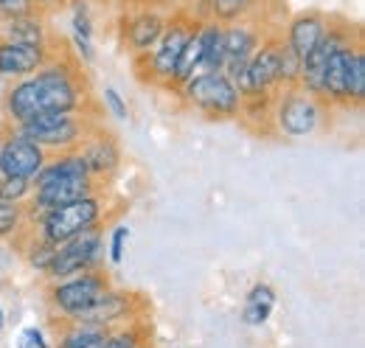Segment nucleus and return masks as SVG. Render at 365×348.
<instances>
[{
  "mask_svg": "<svg viewBox=\"0 0 365 348\" xmlns=\"http://www.w3.org/2000/svg\"><path fill=\"white\" fill-rule=\"evenodd\" d=\"M85 107L88 85L79 71V62L68 59L59 51L37 73L11 82L3 98V116L11 127L31 121L43 113H85Z\"/></svg>",
  "mask_w": 365,
  "mask_h": 348,
  "instance_id": "nucleus-1",
  "label": "nucleus"
},
{
  "mask_svg": "<svg viewBox=\"0 0 365 348\" xmlns=\"http://www.w3.org/2000/svg\"><path fill=\"white\" fill-rule=\"evenodd\" d=\"M110 217V203L104 197V188L85 194L73 203L48 208L40 217L29 222V230L40 239H46L51 245H62L91 227H104V219Z\"/></svg>",
  "mask_w": 365,
  "mask_h": 348,
  "instance_id": "nucleus-2",
  "label": "nucleus"
},
{
  "mask_svg": "<svg viewBox=\"0 0 365 348\" xmlns=\"http://www.w3.org/2000/svg\"><path fill=\"white\" fill-rule=\"evenodd\" d=\"M331 107L304 87H278L270 96V124L284 138H309L323 130Z\"/></svg>",
  "mask_w": 365,
  "mask_h": 348,
  "instance_id": "nucleus-3",
  "label": "nucleus"
},
{
  "mask_svg": "<svg viewBox=\"0 0 365 348\" xmlns=\"http://www.w3.org/2000/svg\"><path fill=\"white\" fill-rule=\"evenodd\" d=\"M185 107L197 110L205 118L214 121H230L242 113V93L230 82L222 71H200L175 93Z\"/></svg>",
  "mask_w": 365,
  "mask_h": 348,
  "instance_id": "nucleus-4",
  "label": "nucleus"
},
{
  "mask_svg": "<svg viewBox=\"0 0 365 348\" xmlns=\"http://www.w3.org/2000/svg\"><path fill=\"white\" fill-rule=\"evenodd\" d=\"M110 287H113L110 275L101 267H93V270L59 278V281H48L46 301L56 317V323H62V320H73L76 314L91 309Z\"/></svg>",
  "mask_w": 365,
  "mask_h": 348,
  "instance_id": "nucleus-5",
  "label": "nucleus"
},
{
  "mask_svg": "<svg viewBox=\"0 0 365 348\" xmlns=\"http://www.w3.org/2000/svg\"><path fill=\"white\" fill-rule=\"evenodd\" d=\"M14 130L23 138L34 140L48 155H59V152L79 149V143L93 130V121L88 118V113H43L31 121L14 124Z\"/></svg>",
  "mask_w": 365,
  "mask_h": 348,
  "instance_id": "nucleus-6",
  "label": "nucleus"
},
{
  "mask_svg": "<svg viewBox=\"0 0 365 348\" xmlns=\"http://www.w3.org/2000/svg\"><path fill=\"white\" fill-rule=\"evenodd\" d=\"M194 26H197V20L188 17V14H172L166 20V29H163L160 40L155 43V48L143 56H135L138 62H146V71H149L143 76V82L155 87H169L175 65H178L182 53V45L188 40V34L194 31Z\"/></svg>",
  "mask_w": 365,
  "mask_h": 348,
  "instance_id": "nucleus-7",
  "label": "nucleus"
},
{
  "mask_svg": "<svg viewBox=\"0 0 365 348\" xmlns=\"http://www.w3.org/2000/svg\"><path fill=\"white\" fill-rule=\"evenodd\" d=\"M101 259H104V227H91V230L56 245V256L43 278L59 281V278L85 272L93 267H101Z\"/></svg>",
  "mask_w": 365,
  "mask_h": 348,
  "instance_id": "nucleus-8",
  "label": "nucleus"
},
{
  "mask_svg": "<svg viewBox=\"0 0 365 348\" xmlns=\"http://www.w3.org/2000/svg\"><path fill=\"white\" fill-rule=\"evenodd\" d=\"M278 51H281V37H264L262 45L253 51L247 59L245 73L236 79V87L242 98H264L273 96L281 87V73H278Z\"/></svg>",
  "mask_w": 365,
  "mask_h": 348,
  "instance_id": "nucleus-9",
  "label": "nucleus"
},
{
  "mask_svg": "<svg viewBox=\"0 0 365 348\" xmlns=\"http://www.w3.org/2000/svg\"><path fill=\"white\" fill-rule=\"evenodd\" d=\"M143 320V301L130 290L110 287L91 309L76 314L71 323H88V326H101V329H118L127 323Z\"/></svg>",
  "mask_w": 365,
  "mask_h": 348,
  "instance_id": "nucleus-10",
  "label": "nucleus"
},
{
  "mask_svg": "<svg viewBox=\"0 0 365 348\" xmlns=\"http://www.w3.org/2000/svg\"><path fill=\"white\" fill-rule=\"evenodd\" d=\"M48 152L40 149L34 140L23 138L14 127H3L0 135V177H26L34 180L37 172L46 166Z\"/></svg>",
  "mask_w": 365,
  "mask_h": 348,
  "instance_id": "nucleus-11",
  "label": "nucleus"
},
{
  "mask_svg": "<svg viewBox=\"0 0 365 348\" xmlns=\"http://www.w3.org/2000/svg\"><path fill=\"white\" fill-rule=\"evenodd\" d=\"M267 34L253 26L250 20H236L222 26V43H225V59H222V73L236 85V79L245 73L247 59L253 56V51L262 45Z\"/></svg>",
  "mask_w": 365,
  "mask_h": 348,
  "instance_id": "nucleus-12",
  "label": "nucleus"
},
{
  "mask_svg": "<svg viewBox=\"0 0 365 348\" xmlns=\"http://www.w3.org/2000/svg\"><path fill=\"white\" fill-rule=\"evenodd\" d=\"M79 155H82V160L88 166V174L101 185L121 169V158H124L118 140L113 138V132L101 130L98 124H93L88 138L79 143Z\"/></svg>",
  "mask_w": 365,
  "mask_h": 348,
  "instance_id": "nucleus-13",
  "label": "nucleus"
},
{
  "mask_svg": "<svg viewBox=\"0 0 365 348\" xmlns=\"http://www.w3.org/2000/svg\"><path fill=\"white\" fill-rule=\"evenodd\" d=\"M56 51L51 45H26L14 40H0V76L9 82L37 73Z\"/></svg>",
  "mask_w": 365,
  "mask_h": 348,
  "instance_id": "nucleus-14",
  "label": "nucleus"
},
{
  "mask_svg": "<svg viewBox=\"0 0 365 348\" xmlns=\"http://www.w3.org/2000/svg\"><path fill=\"white\" fill-rule=\"evenodd\" d=\"M326 26H329V17H326L323 11L307 9V11H298V14L287 23V31L281 34V40L289 45L301 59H307V56L312 53V48L323 40Z\"/></svg>",
  "mask_w": 365,
  "mask_h": 348,
  "instance_id": "nucleus-15",
  "label": "nucleus"
},
{
  "mask_svg": "<svg viewBox=\"0 0 365 348\" xmlns=\"http://www.w3.org/2000/svg\"><path fill=\"white\" fill-rule=\"evenodd\" d=\"M166 20L169 17L163 11H158V9H140L124 26V43H127V48L135 56L149 53L155 48V43L160 40V34L166 29Z\"/></svg>",
  "mask_w": 365,
  "mask_h": 348,
  "instance_id": "nucleus-16",
  "label": "nucleus"
},
{
  "mask_svg": "<svg viewBox=\"0 0 365 348\" xmlns=\"http://www.w3.org/2000/svg\"><path fill=\"white\" fill-rule=\"evenodd\" d=\"M275 304H278V295H275L273 284L267 281H256L247 292H245V304H242V323L247 329H262L270 323L275 312Z\"/></svg>",
  "mask_w": 365,
  "mask_h": 348,
  "instance_id": "nucleus-17",
  "label": "nucleus"
},
{
  "mask_svg": "<svg viewBox=\"0 0 365 348\" xmlns=\"http://www.w3.org/2000/svg\"><path fill=\"white\" fill-rule=\"evenodd\" d=\"M363 45V43H360ZM357 45L351 48H343V51H334L329 59H326V68H323V101L334 110V107H349L346 104V65H349V53L354 51Z\"/></svg>",
  "mask_w": 365,
  "mask_h": 348,
  "instance_id": "nucleus-18",
  "label": "nucleus"
},
{
  "mask_svg": "<svg viewBox=\"0 0 365 348\" xmlns=\"http://www.w3.org/2000/svg\"><path fill=\"white\" fill-rule=\"evenodd\" d=\"M200 31V71H222V59H225V43H222V23L200 17L197 23Z\"/></svg>",
  "mask_w": 365,
  "mask_h": 348,
  "instance_id": "nucleus-19",
  "label": "nucleus"
},
{
  "mask_svg": "<svg viewBox=\"0 0 365 348\" xmlns=\"http://www.w3.org/2000/svg\"><path fill=\"white\" fill-rule=\"evenodd\" d=\"M59 326V337L53 348H101L110 329H101V326H88V323H71V320H62L56 323Z\"/></svg>",
  "mask_w": 365,
  "mask_h": 348,
  "instance_id": "nucleus-20",
  "label": "nucleus"
},
{
  "mask_svg": "<svg viewBox=\"0 0 365 348\" xmlns=\"http://www.w3.org/2000/svg\"><path fill=\"white\" fill-rule=\"evenodd\" d=\"M71 43L76 51V62L88 65L96 56V45H93V17L85 3H76L71 11Z\"/></svg>",
  "mask_w": 365,
  "mask_h": 348,
  "instance_id": "nucleus-21",
  "label": "nucleus"
},
{
  "mask_svg": "<svg viewBox=\"0 0 365 348\" xmlns=\"http://www.w3.org/2000/svg\"><path fill=\"white\" fill-rule=\"evenodd\" d=\"M3 40H14V43H26V45H48L46 20H43L40 14H29V17H17V20H6Z\"/></svg>",
  "mask_w": 365,
  "mask_h": 348,
  "instance_id": "nucleus-22",
  "label": "nucleus"
},
{
  "mask_svg": "<svg viewBox=\"0 0 365 348\" xmlns=\"http://www.w3.org/2000/svg\"><path fill=\"white\" fill-rule=\"evenodd\" d=\"M197 23H200V20H197ZM200 56H202V51H200V31H197V26H194V31L188 34V40L182 45V53H180V59H178V65H175L172 82H169L166 90L178 93V87L185 85L194 73H200Z\"/></svg>",
  "mask_w": 365,
  "mask_h": 348,
  "instance_id": "nucleus-23",
  "label": "nucleus"
},
{
  "mask_svg": "<svg viewBox=\"0 0 365 348\" xmlns=\"http://www.w3.org/2000/svg\"><path fill=\"white\" fill-rule=\"evenodd\" d=\"M346 104L349 107H360L365 98V51L363 45H357L349 53V65H346Z\"/></svg>",
  "mask_w": 365,
  "mask_h": 348,
  "instance_id": "nucleus-24",
  "label": "nucleus"
},
{
  "mask_svg": "<svg viewBox=\"0 0 365 348\" xmlns=\"http://www.w3.org/2000/svg\"><path fill=\"white\" fill-rule=\"evenodd\" d=\"M26 227H29L26 203H3L0 200V242L17 239Z\"/></svg>",
  "mask_w": 365,
  "mask_h": 348,
  "instance_id": "nucleus-25",
  "label": "nucleus"
},
{
  "mask_svg": "<svg viewBox=\"0 0 365 348\" xmlns=\"http://www.w3.org/2000/svg\"><path fill=\"white\" fill-rule=\"evenodd\" d=\"M143 343H149V337H146L143 320H138V323H127V326L110 329V334H107V340H104L101 348H140Z\"/></svg>",
  "mask_w": 365,
  "mask_h": 348,
  "instance_id": "nucleus-26",
  "label": "nucleus"
},
{
  "mask_svg": "<svg viewBox=\"0 0 365 348\" xmlns=\"http://www.w3.org/2000/svg\"><path fill=\"white\" fill-rule=\"evenodd\" d=\"M130 236H133V230H130V225H124V222H115V225L107 230V236H104V256H107V261H110L113 267H118V264L124 261V256H127Z\"/></svg>",
  "mask_w": 365,
  "mask_h": 348,
  "instance_id": "nucleus-27",
  "label": "nucleus"
},
{
  "mask_svg": "<svg viewBox=\"0 0 365 348\" xmlns=\"http://www.w3.org/2000/svg\"><path fill=\"white\" fill-rule=\"evenodd\" d=\"M278 73H281V87H298L301 82V56L284 40H281V51H278Z\"/></svg>",
  "mask_w": 365,
  "mask_h": 348,
  "instance_id": "nucleus-28",
  "label": "nucleus"
},
{
  "mask_svg": "<svg viewBox=\"0 0 365 348\" xmlns=\"http://www.w3.org/2000/svg\"><path fill=\"white\" fill-rule=\"evenodd\" d=\"M34 194V183L26 177H0V200L3 203H26Z\"/></svg>",
  "mask_w": 365,
  "mask_h": 348,
  "instance_id": "nucleus-29",
  "label": "nucleus"
},
{
  "mask_svg": "<svg viewBox=\"0 0 365 348\" xmlns=\"http://www.w3.org/2000/svg\"><path fill=\"white\" fill-rule=\"evenodd\" d=\"M101 101H104V113H110L115 121H130V104L113 85L101 90Z\"/></svg>",
  "mask_w": 365,
  "mask_h": 348,
  "instance_id": "nucleus-30",
  "label": "nucleus"
},
{
  "mask_svg": "<svg viewBox=\"0 0 365 348\" xmlns=\"http://www.w3.org/2000/svg\"><path fill=\"white\" fill-rule=\"evenodd\" d=\"M37 14V0H0V17L3 20H17Z\"/></svg>",
  "mask_w": 365,
  "mask_h": 348,
  "instance_id": "nucleus-31",
  "label": "nucleus"
},
{
  "mask_svg": "<svg viewBox=\"0 0 365 348\" xmlns=\"http://www.w3.org/2000/svg\"><path fill=\"white\" fill-rule=\"evenodd\" d=\"M17 348H53L43 326H26L17 337Z\"/></svg>",
  "mask_w": 365,
  "mask_h": 348,
  "instance_id": "nucleus-32",
  "label": "nucleus"
},
{
  "mask_svg": "<svg viewBox=\"0 0 365 348\" xmlns=\"http://www.w3.org/2000/svg\"><path fill=\"white\" fill-rule=\"evenodd\" d=\"M3 329H6V309L0 306V334H3Z\"/></svg>",
  "mask_w": 365,
  "mask_h": 348,
  "instance_id": "nucleus-33",
  "label": "nucleus"
},
{
  "mask_svg": "<svg viewBox=\"0 0 365 348\" xmlns=\"http://www.w3.org/2000/svg\"><path fill=\"white\" fill-rule=\"evenodd\" d=\"M140 348H152V343H143V346H140Z\"/></svg>",
  "mask_w": 365,
  "mask_h": 348,
  "instance_id": "nucleus-34",
  "label": "nucleus"
},
{
  "mask_svg": "<svg viewBox=\"0 0 365 348\" xmlns=\"http://www.w3.org/2000/svg\"><path fill=\"white\" fill-rule=\"evenodd\" d=\"M205 3H208V0H205Z\"/></svg>",
  "mask_w": 365,
  "mask_h": 348,
  "instance_id": "nucleus-35",
  "label": "nucleus"
}]
</instances>
